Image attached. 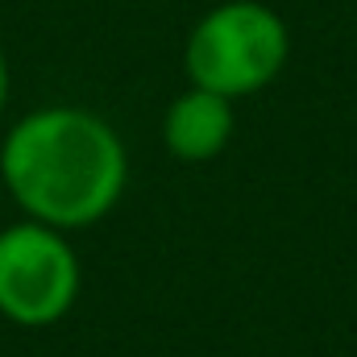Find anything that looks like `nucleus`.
<instances>
[{
  "instance_id": "obj_4",
  "label": "nucleus",
  "mask_w": 357,
  "mask_h": 357,
  "mask_svg": "<svg viewBox=\"0 0 357 357\" xmlns=\"http://www.w3.org/2000/svg\"><path fill=\"white\" fill-rule=\"evenodd\" d=\"M237 129L233 100L208 88H187L162 112V146L178 162H212Z\"/></svg>"
},
{
  "instance_id": "obj_3",
  "label": "nucleus",
  "mask_w": 357,
  "mask_h": 357,
  "mask_svg": "<svg viewBox=\"0 0 357 357\" xmlns=\"http://www.w3.org/2000/svg\"><path fill=\"white\" fill-rule=\"evenodd\" d=\"M79 258L63 229L17 220L0 229V316L21 328L59 324L79 299Z\"/></svg>"
},
{
  "instance_id": "obj_2",
  "label": "nucleus",
  "mask_w": 357,
  "mask_h": 357,
  "mask_svg": "<svg viewBox=\"0 0 357 357\" xmlns=\"http://www.w3.org/2000/svg\"><path fill=\"white\" fill-rule=\"evenodd\" d=\"M291 59V29L262 0L212 4L187 33L183 71L191 88L241 100L270 88Z\"/></svg>"
},
{
  "instance_id": "obj_1",
  "label": "nucleus",
  "mask_w": 357,
  "mask_h": 357,
  "mask_svg": "<svg viewBox=\"0 0 357 357\" xmlns=\"http://www.w3.org/2000/svg\"><path fill=\"white\" fill-rule=\"evenodd\" d=\"M0 183L25 220L88 229L104 220L129 183L121 133L91 108L46 104L13 121L0 142Z\"/></svg>"
},
{
  "instance_id": "obj_5",
  "label": "nucleus",
  "mask_w": 357,
  "mask_h": 357,
  "mask_svg": "<svg viewBox=\"0 0 357 357\" xmlns=\"http://www.w3.org/2000/svg\"><path fill=\"white\" fill-rule=\"evenodd\" d=\"M8 91H13V71H8V59H4V46H0V112L8 108Z\"/></svg>"
}]
</instances>
